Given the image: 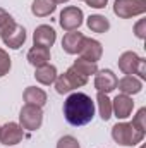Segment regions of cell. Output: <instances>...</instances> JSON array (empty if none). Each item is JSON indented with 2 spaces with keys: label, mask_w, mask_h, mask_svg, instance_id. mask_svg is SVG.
Masks as SVG:
<instances>
[{
  "label": "cell",
  "mask_w": 146,
  "mask_h": 148,
  "mask_svg": "<svg viewBox=\"0 0 146 148\" xmlns=\"http://www.w3.org/2000/svg\"><path fill=\"white\" fill-rule=\"evenodd\" d=\"M64 117L71 126H86L95 117V102L86 93H71L64 102Z\"/></svg>",
  "instance_id": "cell-1"
},
{
  "label": "cell",
  "mask_w": 146,
  "mask_h": 148,
  "mask_svg": "<svg viewBox=\"0 0 146 148\" xmlns=\"http://www.w3.org/2000/svg\"><path fill=\"white\" fill-rule=\"evenodd\" d=\"M112 138L120 147H134L145 140V131L138 129L132 122H117L112 127Z\"/></svg>",
  "instance_id": "cell-2"
},
{
  "label": "cell",
  "mask_w": 146,
  "mask_h": 148,
  "mask_svg": "<svg viewBox=\"0 0 146 148\" xmlns=\"http://www.w3.org/2000/svg\"><path fill=\"white\" fill-rule=\"evenodd\" d=\"M119 69L124 74H138L139 79H146V60L136 52H124L119 57Z\"/></svg>",
  "instance_id": "cell-3"
},
{
  "label": "cell",
  "mask_w": 146,
  "mask_h": 148,
  "mask_svg": "<svg viewBox=\"0 0 146 148\" xmlns=\"http://www.w3.org/2000/svg\"><path fill=\"white\" fill-rule=\"evenodd\" d=\"M146 12V0H115L113 14L120 19H129Z\"/></svg>",
  "instance_id": "cell-4"
},
{
  "label": "cell",
  "mask_w": 146,
  "mask_h": 148,
  "mask_svg": "<svg viewBox=\"0 0 146 148\" xmlns=\"http://www.w3.org/2000/svg\"><path fill=\"white\" fill-rule=\"evenodd\" d=\"M19 121H21V127L28 129V131H36L41 127L43 122V112L41 107L36 105H24L19 112Z\"/></svg>",
  "instance_id": "cell-5"
},
{
  "label": "cell",
  "mask_w": 146,
  "mask_h": 148,
  "mask_svg": "<svg viewBox=\"0 0 146 148\" xmlns=\"http://www.w3.org/2000/svg\"><path fill=\"white\" fill-rule=\"evenodd\" d=\"M83 19H84V14H83V10L79 7H65L60 12L59 23H60L62 29H65V31H76L83 24Z\"/></svg>",
  "instance_id": "cell-6"
},
{
  "label": "cell",
  "mask_w": 146,
  "mask_h": 148,
  "mask_svg": "<svg viewBox=\"0 0 146 148\" xmlns=\"http://www.w3.org/2000/svg\"><path fill=\"white\" fill-rule=\"evenodd\" d=\"M23 138H24V129L21 127V124L7 122L5 126L0 127V143H2V145L12 147V145L21 143Z\"/></svg>",
  "instance_id": "cell-7"
},
{
  "label": "cell",
  "mask_w": 146,
  "mask_h": 148,
  "mask_svg": "<svg viewBox=\"0 0 146 148\" xmlns=\"http://www.w3.org/2000/svg\"><path fill=\"white\" fill-rule=\"evenodd\" d=\"M81 59H86V60H91V62H98L103 55V47L98 40H93V38H83L81 41V47H79V52Z\"/></svg>",
  "instance_id": "cell-8"
},
{
  "label": "cell",
  "mask_w": 146,
  "mask_h": 148,
  "mask_svg": "<svg viewBox=\"0 0 146 148\" xmlns=\"http://www.w3.org/2000/svg\"><path fill=\"white\" fill-rule=\"evenodd\" d=\"M117 81H119L117 76L110 69H102V71H96L95 74V88L96 91L105 93V95H108L110 91L117 88Z\"/></svg>",
  "instance_id": "cell-9"
},
{
  "label": "cell",
  "mask_w": 146,
  "mask_h": 148,
  "mask_svg": "<svg viewBox=\"0 0 146 148\" xmlns=\"http://www.w3.org/2000/svg\"><path fill=\"white\" fill-rule=\"evenodd\" d=\"M0 38H2V41H3L9 48L17 50V48H21L23 43L26 41V29H24L21 24L16 23L10 29H7L5 33H2Z\"/></svg>",
  "instance_id": "cell-10"
},
{
  "label": "cell",
  "mask_w": 146,
  "mask_h": 148,
  "mask_svg": "<svg viewBox=\"0 0 146 148\" xmlns=\"http://www.w3.org/2000/svg\"><path fill=\"white\" fill-rule=\"evenodd\" d=\"M132 109H134V102L129 95L120 93L112 100V114H115V117L120 121L127 119L132 114Z\"/></svg>",
  "instance_id": "cell-11"
},
{
  "label": "cell",
  "mask_w": 146,
  "mask_h": 148,
  "mask_svg": "<svg viewBox=\"0 0 146 148\" xmlns=\"http://www.w3.org/2000/svg\"><path fill=\"white\" fill-rule=\"evenodd\" d=\"M55 40H57V33H55V29H53L52 26H48V24L38 26L36 29H35V33H33V41H35V45H40V47L50 48V47L55 43Z\"/></svg>",
  "instance_id": "cell-12"
},
{
  "label": "cell",
  "mask_w": 146,
  "mask_h": 148,
  "mask_svg": "<svg viewBox=\"0 0 146 148\" xmlns=\"http://www.w3.org/2000/svg\"><path fill=\"white\" fill-rule=\"evenodd\" d=\"M117 88L124 93V95H138L143 90V81L132 74H126L122 79L117 81Z\"/></svg>",
  "instance_id": "cell-13"
},
{
  "label": "cell",
  "mask_w": 146,
  "mask_h": 148,
  "mask_svg": "<svg viewBox=\"0 0 146 148\" xmlns=\"http://www.w3.org/2000/svg\"><path fill=\"white\" fill-rule=\"evenodd\" d=\"M28 62L35 67H41L45 64L50 62V48L46 47H40L35 45L29 52H28Z\"/></svg>",
  "instance_id": "cell-14"
},
{
  "label": "cell",
  "mask_w": 146,
  "mask_h": 148,
  "mask_svg": "<svg viewBox=\"0 0 146 148\" xmlns=\"http://www.w3.org/2000/svg\"><path fill=\"white\" fill-rule=\"evenodd\" d=\"M24 102L28 105H36V107H43L46 103V93L41 90V88H36V86H28L24 90Z\"/></svg>",
  "instance_id": "cell-15"
},
{
  "label": "cell",
  "mask_w": 146,
  "mask_h": 148,
  "mask_svg": "<svg viewBox=\"0 0 146 148\" xmlns=\"http://www.w3.org/2000/svg\"><path fill=\"white\" fill-rule=\"evenodd\" d=\"M83 38H84V35L79 33V31H69V33L64 36V40H62V48H64V52H65V53H71V55L77 53Z\"/></svg>",
  "instance_id": "cell-16"
},
{
  "label": "cell",
  "mask_w": 146,
  "mask_h": 148,
  "mask_svg": "<svg viewBox=\"0 0 146 148\" xmlns=\"http://www.w3.org/2000/svg\"><path fill=\"white\" fill-rule=\"evenodd\" d=\"M35 77H36L38 83L48 86V84H53L55 79H57V67L52 66V64H45L41 67H36L35 71Z\"/></svg>",
  "instance_id": "cell-17"
},
{
  "label": "cell",
  "mask_w": 146,
  "mask_h": 148,
  "mask_svg": "<svg viewBox=\"0 0 146 148\" xmlns=\"http://www.w3.org/2000/svg\"><path fill=\"white\" fill-rule=\"evenodd\" d=\"M55 9H57V5L52 0H33V5H31V12L36 17H46V16L53 14Z\"/></svg>",
  "instance_id": "cell-18"
},
{
  "label": "cell",
  "mask_w": 146,
  "mask_h": 148,
  "mask_svg": "<svg viewBox=\"0 0 146 148\" xmlns=\"http://www.w3.org/2000/svg\"><path fill=\"white\" fill-rule=\"evenodd\" d=\"M86 24H88V28L93 31V33H107L110 29V23L108 19L105 17V16H100V14H95V16H89L88 17V21H86Z\"/></svg>",
  "instance_id": "cell-19"
},
{
  "label": "cell",
  "mask_w": 146,
  "mask_h": 148,
  "mask_svg": "<svg viewBox=\"0 0 146 148\" xmlns=\"http://www.w3.org/2000/svg\"><path fill=\"white\" fill-rule=\"evenodd\" d=\"M72 69L88 77V76H91V74H96L98 66H96V62H91V60H86V59H81V57H79V59L74 60Z\"/></svg>",
  "instance_id": "cell-20"
},
{
  "label": "cell",
  "mask_w": 146,
  "mask_h": 148,
  "mask_svg": "<svg viewBox=\"0 0 146 148\" xmlns=\"http://www.w3.org/2000/svg\"><path fill=\"white\" fill-rule=\"evenodd\" d=\"M96 103H98V110H100V117L103 121H108L112 117V100L105 93H100L98 91V97H96Z\"/></svg>",
  "instance_id": "cell-21"
},
{
  "label": "cell",
  "mask_w": 146,
  "mask_h": 148,
  "mask_svg": "<svg viewBox=\"0 0 146 148\" xmlns=\"http://www.w3.org/2000/svg\"><path fill=\"white\" fill-rule=\"evenodd\" d=\"M64 74H65V77H67V81H69V84H71V88H72V90L81 88V86H84V84L88 83V77H86V76H83V74H79L77 71H74L72 67H69Z\"/></svg>",
  "instance_id": "cell-22"
},
{
  "label": "cell",
  "mask_w": 146,
  "mask_h": 148,
  "mask_svg": "<svg viewBox=\"0 0 146 148\" xmlns=\"http://www.w3.org/2000/svg\"><path fill=\"white\" fill-rule=\"evenodd\" d=\"M14 24H16V21L12 19V16H10L7 10H3V9L0 7V35L5 33L7 29H10Z\"/></svg>",
  "instance_id": "cell-23"
},
{
  "label": "cell",
  "mask_w": 146,
  "mask_h": 148,
  "mask_svg": "<svg viewBox=\"0 0 146 148\" xmlns=\"http://www.w3.org/2000/svg\"><path fill=\"white\" fill-rule=\"evenodd\" d=\"M55 90H57L59 95H65V93H71V91H72V88H71V84H69L65 74L57 76V79H55Z\"/></svg>",
  "instance_id": "cell-24"
},
{
  "label": "cell",
  "mask_w": 146,
  "mask_h": 148,
  "mask_svg": "<svg viewBox=\"0 0 146 148\" xmlns=\"http://www.w3.org/2000/svg\"><path fill=\"white\" fill-rule=\"evenodd\" d=\"M9 71H10V57L3 48H0V77L9 74Z\"/></svg>",
  "instance_id": "cell-25"
},
{
  "label": "cell",
  "mask_w": 146,
  "mask_h": 148,
  "mask_svg": "<svg viewBox=\"0 0 146 148\" xmlns=\"http://www.w3.org/2000/svg\"><path fill=\"white\" fill-rule=\"evenodd\" d=\"M57 148H81L79 145V141L74 138V136H62L60 140H59V143H57Z\"/></svg>",
  "instance_id": "cell-26"
},
{
  "label": "cell",
  "mask_w": 146,
  "mask_h": 148,
  "mask_svg": "<svg viewBox=\"0 0 146 148\" xmlns=\"http://www.w3.org/2000/svg\"><path fill=\"white\" fill-rule=\"evenodd\" d=\"M132 124L138 127V129H141V131H146V109H139L138 114L134 115V119H132Z\"/></svg>",
  "instance_id": "cell-27"
},
{
  "label": "cell",
  "mask_w": 146,
  "mask_h": 148,
  "mask_svg": "<svg viewBox=\"0 0 146 148\" xmlns=\"http://www.w3.org/2000/svg\"><path fill=\"white\" fill-rule=\"evenodd\" d=\"M134 35L139 38V40H145L146 38V19H141V21L134 26Z\"/></svg>",
  "instance_id": "cell-28"
},
{
  "label": "cell",
  "mask_w": 146,
  "mask_h": 148,
  "mask_svg": "<svg viewBox=\"0 0 146 148\" xmlns=\"http://www.w3.org/2000/svg\"><path fill=\"white\" fill-rule=\"evenodd\" d=\"M84 2H86L89 7H93V9H103L108 0H84Z\"/></svg>",
  "instance_id": "cell-29"
},
{
  "label": "cell",
  "mask_w": 146,
  "mask_h": 148,
  "mask_svg": "<svg viewBox=\"0 0 146 148\" xmlns=\"http://www.w3.org/2000/svg\"><path fill=\"white\" fill-rule=\"evenodd\" d=\"M52 2L57 5V3H65V2H69V0H52Z\"/></svg>",
  "instance_id": "cell-30"
},
{
  "label": "cell",
  "mask_w": 146,
  "mask_h": 148,
  "mask_svg": "<svg viewBox=\"0 0 146 148\" xmlns=\"http://www.w3.org/2000/svg\"><path fill=\"white\" fill-rule=\"evenodd\" d=\"M141 148H146V147H145V145H143V147H141Z\"/></svg>",
  "instance_id": "cell-31"
}]
</instances>
